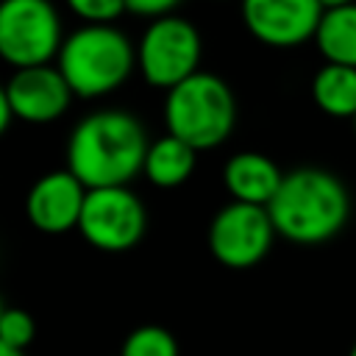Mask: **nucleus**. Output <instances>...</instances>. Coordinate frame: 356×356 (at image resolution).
<instances>
[{
	"label": "nucleus",
	"instance_id": "nucleus-25",
	"mask_svg": "<svg viewBox=\"0 0 356 356\" xmlns=\"http://www.w3.org/2000/svg\"><path fill=\"white\" fill-rule=\"evenodd\" d=\"M353 128H356V114H353Z\"/></svg>",
	"mask_w": 356,
	"mask_h": 356
},
{
	"label": "nucleus",
	"instance_id": "nucleus-2",
	"mask_svg": "<svg viewBox=\"0 0 356 356\" xmlns=\"http://www.w3.org/2000/svg\"><path fill=\"white\" fill-rule=\"evenodd\" d=\"M267 211L278 236L298 245H320L345 228L350 197L334 172L323 167H298L284 172Z\"/></svg>",
	"mask_w": 356,
	"mask_h": 356
},
{
	"label": "nucleus",
	"instance_id": "nucleus-16",
	"mask_svg": "<svg viewBox=\"0 0 356 356\" xmlns=\"http://www.w3.org/2000/svg\"><path fill=\"white\" fill-rule=\"evenodd\" d=\"M120 356H178V342L161 325H139L125 337Z\"/></svg>",
	"mask_w": 356,
	"mask_h": 356
},
{
	"label": "nucleus",
	"instance_id": "nucleus-23",
	"mask_svg": "<svg viewBox=\"0 0 356 356\" xmlns=\"http://www.w3.org/2000/svg\"><path fill=\"white\" fill-rule=\"evenodd\" d=\"M348 356H356V342H353V348H350V353Z\"/></svg>",
	"mask_w": 356,
	"mask_h": 356
},
{
	"label": "nucleus",
	"instance_id": "nucleus-18",
	"mask_svg": "<svg viewBox=\"0 0 356 356\" xmlns=\"http://www.w3.org/2000/svg\"><path fill=\"white\" fill-rule=\"evenodd\" d=\"M83 22H114L125 11V0H64Z\"/></svg>",
	"mask_w": 356,
	"mask_h": 356
},
{
	"label": "nucleus",
	"instance_id": "nucleus-17",
	"mask_svg": "<svg viewBox=\"0 0 356 356\" xmlns=\"http://www.w3.org/2000/svg\"><path fill=\"white\" fill-rule=\"evenodd\" d=\"M36 337V323L25 309H3L0 314V339L14 348H28Z\"/></svg>",
	"mask_w": 356,
	"mask_h": 356
},
{
	"label": "nucleus",
	"instance_id": "nucleus-7",
	"mask_svg": "<svg viewBox=\"0 0 356 356\" xmlns=\"http://www.w3.org/2000/svg\"><path fill=\"white\" fill-rule=\"evenodd\" d=\"M147 228V211L142 200L125 186H97L86 189L78 231L81 236L106 253H120L134 248Z\"/></svg>",
	"mask_w": 356,
	"mask_h": 356
},
{
	"label": "nucleus",
	"instance_id": "nucleus-9",
	"mask_svg": "<svg viewBox=\"0 0 356 356\" xmlns=\"http://www.w3.org/2000/svg\"><path fill=\"white\" fill-rule=\"evenodd\" d=\"M323 11L320 0H242L248 33L270 47H298L314 39Z\"/></svg>",
	"mask_w": 356,
	"mask_h": 356
},
{
	"label": "nucleus",
	"instance_id": "nucleus-1",
	"mask_svg": "<svg viewBox=\"0 0 356 356\" xmlns=\"http://www.w3.org/2000/svg\"><path fill=\"white\" fill-rule=\"evenodd\" d=\"M147 145V134L134 114L100 108L72 128L67 142V170L86 189L125 186L142 172Z\"/></svg>",
	"mask_w": 356,
	"mask_h": 356
},
{
	"label": "nucleus",
	"instance_id": "nucleus-10",
	"mask_svg": "<svg viewBox=\"0 0 356 356\" xmlns=\"http://www.w3.org/2000/svg\"><path fill=\"white\" fill-rule=\"evenodd\" d=\"M6 95H8L14 117L22 122H33V125L58 120L67 111L70 100L75 97L61 70L53 64L19 67L6 83Z\"/></svg>",
	"mask_w": 356,
	"mask_h": 356
},
{
	"label": "nucleus",
	"instance_id": "nucleus-11",
	"mask_svg": "<svg viewBox=\"0 0 356 356\" xmlns=\"http://www.w3.org/2000/svg\"><path fill=\"white\" fill-rule=\"evenodd\" d=\"M86 186L70 172L56 170L42 175L25 195V217L42 234H64L78 228Z\"/></svg>",
	"mask_w": 356,
	"mask_h": 356
},
{
	"label": "nucleus",
	"instance_id": "nucleus-14",
	"mask_svg": "<svg viewBox=\"0 0 356 356\" xmlns=\"http://www.w3.org/2000/svg\"><path fill=\"white\" fill-rule=\"evenodd\" d=\"M312 100L328 117H350L356 114V67L325 61L312 78Z\"/></svg>",
	"mask_w": 356,
	"mask_h": 356
},
{
	"label": "nucleus",
	"instance_id": "nucleus-22",
	"mask_svg": "<svg viewBox=\"0 0 356 356\" xmlns=\"http://www.w3.org/2000/svg\"><path fill=\"white\" fill-rule=\"evenodd\" d=\"M323 8H334V6H348V3H356V0H320Z\"/></svg>",
	"mask_w": 356,
	"mask_h": 356
},
{
	"label": "nucleus",
	"instance_id": "nucleus-4",
	"mask_svg": "<svg viewBox=\"0 0 356 356\" xmlns=\"http://www.w3.org/2000/svg\"><path fill=\"white\" fill-rule=\"evenodd\" d=\"M164 122L170 134L195 150L217 147L231 136L236 125L234 92L220 75L197 70L167 89Z\"/></svg>",
	"mask_w": 356,
	"mask_h": 356
},
{
	"label": "nucleus",
	"instance_id": "nucleus-19",
	"mask_svg": "<svg viewBox=\"0 0 356 356\" xmlns=\"http://www.w3.org/2000/svg\"><path fill=\"white\" fill-rule=\"evenodd\" d=\"M181 0H125V11L136 14V17H147V19H156V17H164L170 14Z\"/></svg>",
	"mask_w": 356,
	"mask_h": 356
},
{
	"label": "nucleus",
	"instance_id": "nucleus-24",
	"mask_svg": "<svg viewBox=\"0 0 356 356\" xmlns=\"http://www.w3.org/2000/svg\"><path fill=\"white\" fill-rule=\"evenodd\" d=\"M3 309H6V306H3V300H0V314H3Z\"/></svg>",
	"mask_w": 356,
	"mask_h": 356
},
{
	"label": "nucleus",
	"instance_id": "nucleus-20",
	"mask_svg": "<svg viewBox=\"0 0 356 356\" xmlns=\"http://www.w3.org/2000/svg\"><path fill=\"white\" fill-rule=\"evenodd\" d=\"M11 120H14V111H11V103H8L6 86H0V136L6 134V128L11 125Z\"/></svg>",
	"mask_w": 356,
	"mask_h": 356
},
{
	"label": "nucleus",
	"instance_id": "nucleus-6",
	"mask_svg": "<svg viewBox=\"0 0 356 356\" xmlns=\"http://www.w3.org/2000/svg\"><path fill=\"white\" fill-rule=\"evenodd\" d=\"M200 53L203 44L197 28L184 17L164 14L150 19L147 31L142 33L136 47V67L150 86L170 89L197 72Z\"/></svg>",
	"mask_w": 356,
	"mask_h": 356
},
{
	"label": "nucleus",
	"instance_id": "nucleus-13",
	"mask_svg": "<svg viewBox=\"0 0 356 356\" xmlns=\"http://www.w3.org/2000/svg\"><path fill=\"white\" fill-rule=\"evenodd\" d=\"M195 156H197V150L192 145H186L184 139H178L175 134L167 131L164 136H159L156 142L147 145L142 172L147 175V181L153 186L172 189V186H181L192 175Z\"/></svg>",
	"mask_w": 356,
	"mask_h": 356
},
{
	"label": "nucleus",
	"instance_id": "nucleus-3",
	"mask_svg": "<svg viewBox=\"0 0 356 356\" xmlns=\"http://www.w3.org/2000/svg\"><path fill=\"white\" fill-rule=\"evenodd\" d=\"M56 67L78 97H103L120 89L136 67V50L111 22H83L64 36Z\"/></svg>",
	"mask_w": 356,
	"mask_h": 356
},
{
	"label": "nucleus",
	"instance_id": "nucleus-21",
	"mask_svg": "<svg viewBox=\"0 0 356 356\" xmlns=\"http://www.w3.org/2000/svg\"><path fill=\"white\" fill-rule=\"evenodd\" d=\"M0 356H25V350H22V348H14V345H8V342L0 339Z\"/></svg>",
	"mask_w": 356,
	"mask_h": 356
},
{
	"label": "nucleus",
	"instance_id": "nucleus-8",
	"mask_svg": "<svg viewBox=\"0 0 356 356\" xmlns=\"http://www.w3.org/2000/svg\"><path fill=\"white\" fill-rule=\"evenodd\" d=\"M275 236L267 206L231 200L209 222V248L211 256L234 270L259 264Z\"/></svg>",
	"mask_w": 356,
	"mask_h": 356
},
{
	"label": "nucleus",
	"instance_id": "nucleus-5",
	"mask_svg": "<svg viewBox=\"0 0 356 356\" xmlns=\"http://www.w3.org/2000/svg\"><path fill=\"white\" fill-rule=\"evenodd\" d=\"M64 42L50 0H0V58L19 67L50 64Z\"/></svg>",
	"mask_w": 356,
	"mask_h": 356
},
{
	"label": "nucleus",
	"instance_id": "nucleus-12",
	"mask_svg": "<svg viewBox=\"0 0 356 356\" xmlns=\"http://www.w3.org/2000/svg\"><path fill=\"white\" fill-rule=\"evenodd\" d=\"M281 178L284 172L278 170V164L264 153H253V150H242L231 156L222 167V184L231 200L256 203V206H267L273 200V195L281 186Z\"/></svg>",
	"mask_w": 356,
	"mask_h": 356
},
{
	"label": "nucleus",
	"instance_id": "nucleus-15",
	"mask_svg": "<svg viewBox=\"0 0 356 356\" xmlns=\"http://www.w3.org/2000/svg\"><path fill=\"white\" fill-rule=\"evenodd\" d=\"M314 42L325 61L356 67V3L325 8Z\"/></svg>",
	"mask_w": 356,
	"mask_h": 356
}]
</instances>
